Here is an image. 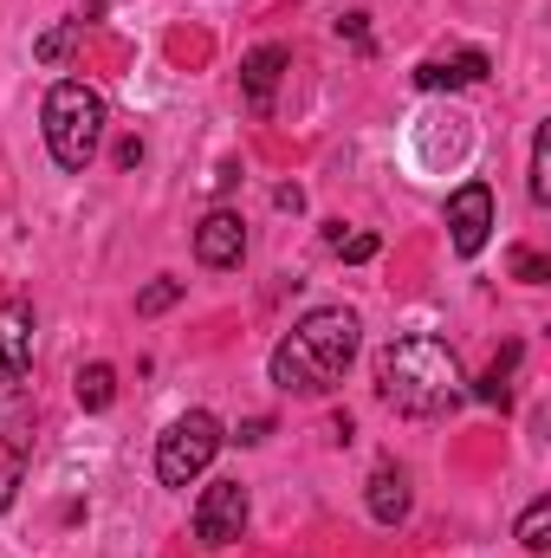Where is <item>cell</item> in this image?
I'll list each match as a JSON object with an SVG mask.
<instances>
[{
    "label": "cell",
    "instance_id": "obj_1",
    "mask_svg": "<svg viewBox=\"0 0 551 558\" xmlns=\"http://www.w3.org/2000/svg\"><path fill=\"white\" fill-rule=\"evenodd\" d=\"M351 357H357V312L318 305V312H305V318L273 344L267 371H273L279 390H292V397H325V390L344 384Z\"/></svg>",
    "mask_w": 551,
    "mask_h": 558
},
{
    "label": "cell",
    "instance_id": "obj_2",
    "mask_svg": "<svg viewBox=\"0 0 551 558\" xmlns=\"http://www.w3.org/2000/svg\"><path fill=\"white\" fill-rule=\"evenodd\" d=\"M377 390L403 416H448L467 397V377H461V357L441 338H396L377 357Z\"/></svg>",
    "mask_w": 551,
    "mask_h": 558
},
{
    "label": "cell",
    "instance_id": "obj_3",
    "mask_svg": "<svg viewBox=\"0 0 551 558\" xmlns=\"http://www.w3.org/2000/svg\"><path fill=\"white\" fill-rule=\"evenodd\" d=\"M98 143H105V98L91 85H78V78H59L46 92V149H52V162L59 169H91Z\"/></svg>",
    "mask_w": 551,
    "mask_h": 558
},
{
    "label": "cell",
    "instance_id": "obj_4",
    "mask_svg": "<svg viewBox=\"0 0 551 558\" xmlns=\"http://www.w3.org/2000/svg\"><path fill=\"white\" fill-rule=\"evenodd\" d=\"M215 454H221V422L208 410H188V416L169 422L162 441H156V481L162 487H188Z\"/></svg>",
    "mask_w": 551,
    "mask_h": 558
},
{
    "label": "cell",
    "instance_id": "obj_5",
    "mask_svg": "<svg viewBox=\"0 0 551 558\" xmlns=\"http://www.w3.org/2000/svg\"><path fill=\"white\" fill-rule=\"evenodd\" d=\"M241 533H247V487H241V481H208L201 500H195V539H201L208 553H221V546H234Z\"/></svg>",
    "mask_w": 551,
    "mask_h": 558
},
{
    "label": "cell",
    "instance_id": "obj_6",
    "mask_svg": "<svg viewBox=\"0 0 551 558\" xmlns=\"http://www.w3.org/2000/svg\"><path fill=\"white\" fill-rule=\"evenodd\" d=\"M448 228H454V254L474 260L487 247V234H493V189L487 182H461L448 195Z\"/></svg>",
    "mask_w": 551,
    "mask_h": 558
},
{
    "label": "cell",
    "instance_id": "obj_7",
    "mask_svg": "<svg viewBox=\"0 0 551 558\" xmlns=\"http://www.w3.org/2000/svg\"><path fill=\"white\" fill-rule=\"evenodd\" d=\"M241 254H247V221H241L234 208L201 215V228H195V260H201V267H241Z\"/></svg>",
    "mask_w": 551,
    "mask_h": 558
},
{
    "label": "cell",
    "instance_id": "obj_8",
    "mask_svg": "<svg viewBox=\"0 0 551 558\" xmlns=\"http://www.w3.org/2000/svg\"><path fill=\"white\" fill-rule=\"evenodd\" d=\"M285 65H292V52L285 46H254L247 59H241V92H247V111L254 118H273V92H279V78H285Z\"/></svg>",
    "mask_w": 551,
    "mask_h": 558
},
{
    "label": "cell",
    "instance_id": "obj_9",
    "mask_svg": "<svg viewBox=\"0 0 551 558\" xmlns=\"http://www.w3.org/2000/svg\"><path fill=\"white\" fill-rule=\"evenodd\" d=\"M26 371H33V305L7 299L0 305V384H13Z\"/></svg>",
    "mask_w": 551,
    "mask_h": 558
},
{
    "label": "cell",
    "instance_id": "obj_10",
    "mask_svg": "<svg viewBox=\"0 0 551 558\" xmlns=\"http://www.w3.org/2000/svg\"><path fill=\"white\" fill-rule=\"evenodd\" d=\"M370 520H377V526H403V520H409V474H403L396 461H383V468L370 474Z\"/></svg>",
    "mask_w": 551,
    "mask_h": 558
},
{
    "label": "cell",
    "instance_id": "obj_11",
    "mask_svg": "<svg viewBox=\"0 0 551 558\" xmlns=\"http://www.w3.org/2000/svg\"><path fill=\"white\" fill-rule=\"evenodd\" d=\"M487 78V52H461V59H428L415 65V85L421 92H454V85H480Z\"/></svg>",
    "mask_w": 551,
    "mask_h": 558
},
{
    "label": "cell",
    "instance_id": "obj_12",
    "mask_svg": "<svg viewBox=\"0 0 551 558\" xmlns=\"http://www.w3.org/2000/svg\"><path fill=\"white\" fill-rule=\"evenodd\" d=\"M513 364H519V344H506V351L493 357V371H487V377L474 384V397H480V403H493V410H506V403H513V390H506V377H513Z\"/></svg>",
    "mask_w": 551,
    "mask_h": 558
},
{
    "label": "cell",
    "instance_id": "obj_13",
    "mask_svg": "<svg viewBox=\"0 0 551 558\" xmlns=\"http://www.w3.org/2000/svg\"><path fill=\"white\" fill-rule=\"evenodd\" d=\"M118 397V371L111 364H85L78 371V410H111Z\"/></svg>",
    "mask_w": 551,
    "mask_h": 558
},
{
    "label": "cell",
    "instance_id": "obj_14",
    "mask_svg": "<svg viewBox=\"0 0 551 558\" xmlns=\"http://www.w3.org/2000/svg\"><path fill=\"white\" fill-rule=\"evenodd\" d=\"M78 39H85V20H59V26H52L39 46H33V59H39V65H65Z\"/></svg>",
    "mask_w": 551,
    "mask_h": 558
},
{
    "label": "cell",
    "instance_id": "obj_15",
    "mask_svg": "<svg viewBox=\"0 0 551 558\" xmlns=\"http://www.w3.org/2000/svg\"><path fill=\"white\" fill-rule=\"evenodd\" d=\"M526 189H532V202H539V208L551 202V131H546V124L532 131V175H526Z\"/></svg>",
    "mask_w": 551,
    "mask_h": 558
},
{
    "label": "cell",
    "instance_id": "obj_16",
    "mask_svg": "<svg viewBox=\"0 0 551 558\" xmlns=\"http://www.w3.org/2000/svg\"><path fill=\"white\" fill-rule=\"evenodd\" d=\"M551 500H532V507H526V520H519V546H526V553H546L551 539Z\"/></svg>",
    "mask_w": 551,
    "mask_h": 558
},
{
    "label": "cell",
    "instance_id": "obj_17",
    "mask_svg": "<svg viewBox=\"0 0 551 558\" xmlns=\"http://www.w3.org/2000/svg\"><path fill=\"white\" fill-rule=\"evenodd\" d=\"M175 299H182V279H149V286L137 292V312L143 318H156V312H169Z\"/></svg>",
    "mask_w": 551,
    "mask_h": 558
},
{
    "label": "cell",
    "instance_id": "obj_18",
    "mask_svg": "<svg viewBox=\"0 0 551 558\" xmlns=\"http://www.w3.org/2000/svg\"><path fill=\"white\" fill-rule=\"evenodd\" d=\"M325 241H331V247H338V254H344L351 267H364V260H377V234H344V228H331Z\"/></svg>",
    "mask_w": 551,
    "mask_h": 558
},
{
    "label": "cell",
    "instance_id": "obj_19",
    "mask_svg": "<svg viewBox=\"0 0 551 558\" xmlns=\"http://www.w3.org/2000/svg\"><path fill=\"white\" fill-rule=\"evenodd\" d=\"M513 274L526 279V286H546V279H551V267L539 260V254H526V247H519V254H513Z\"/></svg>",
    "mask_w": 551,
    "mask_h": 558
},
{
    "label": "cell",
    "instance_id": "obj_20",
    "mask_svg": "<svg viewBox=\"0 0 551 558\" xmlns=\"http://www.w3.org/2000/svg\"><path fill=\"white\" fill-rule=\"evenodd\" d=\"M13 487H20V461H13V454H0V513L13 507Z\"/></svg>",
    "mask_w": 551,
    "mask_h": 558
},
{
    "label": "cell",
    "instance_id": "obj_21",
    "mask_svg": "<svg viewBox=\"0 0 551 558\" xmlns=\"http://www.w3.org/2000/svg\"><path fill=\"white\" fill-rule=\"evenodd\" d=\"M267 435H273V416H254V422H241V441H247V448H254V441H267Z\"/></svg>",
    "mask_w": 551,
    "mask_h": 558
},
{
    "label": "cell",
    "instance_id": "obj_22",
    "mask_svg": "<svg viewBox=\"0 0 551 558\" xmlns=\"http://www.w3.org/2000/svg\"><path fill=\"white\" fill-rule=\"evenodd\" d=\"M137 162H143V143H137V137L118 143V169H137Z\"/></svg>",
    "mask_w": 551,
    "mask_h": 558
},
{
    "label": "cell",
    "instance_id": "obj_23",
    "mask_svg": "<svg viewBox=\"0 0 551 558\" xmlns=\"http://www.w3.org/2000/svg\"><path fill=\"white\" fill-rule=\"evenodd\" d=\"M273 202H279V208H292V215H298V208H305V189H292V182H285V189H279Z\"/></svg>",
    "mask_w": 551,
    "mask_h": 558
}]
</instances>
